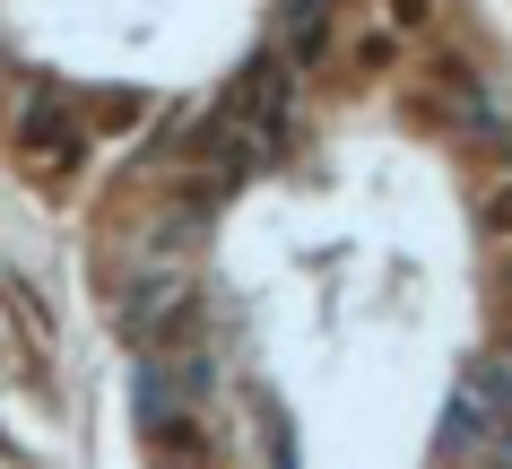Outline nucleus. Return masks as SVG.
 I'll return each mask as SVG.
<instances>
[{
    "mask_svg": "<svg viewBox=\"0 0 512 469\" xmlns=\"http://www.w3.org/2000/svg\"><path fill=\"white\" fill-rule=\"evenodd\" d=\"M382 27H400L408 44H426V35H443V0H382Z\"/></svg>",
    "mask_w": 512,
    "mask_h": 469,
    "instance_id": "obj_7",
    "label": "nucleus"
},
{
    "mask_svg": "<svg viewBox=\"0 0 512 469\" xmlns=\"http://www.w3.org/2000/svg\"><path fill=\"white\" fill-rule=\"evenodd\" d=\"M469 218H478L486 244H512V166L478 174V192H469Z\"/></svg>",
    "mask_w": 512,
    "mask_h": 469,
    "instance_id": "obj_6",
    "label": "nucleus"
},
{
    "mask_svg": "<svg viewBox=\"0 0 512 469\" xmlns=\"http://www.w3.org/2000/svg\"><path fill=\"white\" fill-rule=\"evenodd\" d=\"M417 113H426V122H443L452 139H469V148H504V113H495L486 79H478L460 53H443L426 79H417Z\"/></svg>",
    "mask_w": 512,
    "mask_h": 469,
    "instance_id": "obj_1",
    "label": "nucleus"
},
{
    "mask_svg": "<svg viewBox=\"0 0 512 469\" xmlns=\"http://www.w3.org/2000/svg\"><path fill=\"white\" fill-rule=\"evenodd\" d=\"M278 27H287V70H330L339 53V9L330 0H278Z\"/></svg>",
    "mask_w": 512,
    "mask_h": 469,
    "instance_id": "obj_4",
    "label": "nucleus"
},
{
    "mask_svg": "<svg viewBox=\"0 0 512 469\" xmlns=\"http://www.w3.org/2000/svg\"><path fill=\"white\" fill-rule=\"evenodd\" d=\"M330 61H339V79H348V87H374V79H391V70L408 61V35L374 18V27L339 35V53H330Z\"/></svg>",
    "mask_w": 512,
    "mask_h": 469,
    "instance_id": "obj_5",
    "label": "nucleus"
},
{
    "mask_svg": "<svg viewBox=\"0 0 512 469\" xmlns=\"http://www.w3.org/2000/svg\"><path fill=\"white\" fill-rule=\"evenodd\" d=\"M217 113H226L235 131H252V139L278 157V139H287V122H296V105H287V61H278V53H270V61H252V70L235 79V96H226Z\"/></svg>",
    "mask_w": 512,
    "mask_h": 469,
    "instance_id": "obj_3",
    "label": "nucleus"
},
{
    "mask_svg": "<svg viewBox=\"0 0 512 469\" xmlns=\"http://www.w3.org/2000/svg\"><path fill=\"white\" fill-rule=\"evenodd\" d=\"M18 148H27V174H35V183L61 192V183L87 166V122L61 105V96H27V113H18Z\"/></svg>",
    "mask_w": 512,
    "mask_h": 469,
    "instance_id": "obj_2",
    "label": "nucleus"
}]
</instances>
